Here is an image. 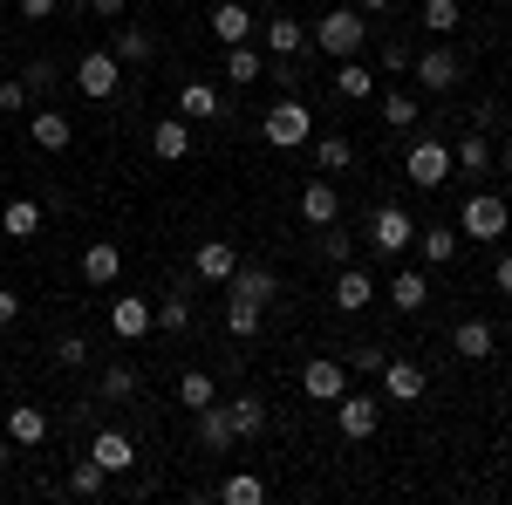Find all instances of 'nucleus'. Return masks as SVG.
<instances>
[{"mask_svg":"<svg viewBox=\"0 0 512 505\" xmlns=\"http://www.w3.org/2000/svg\"><path fill=\"white\" fill-rule=\"evenodd\" d=\"M308 41H315L321 55H335V62H342V55H355V48L369 41V14H362V7H328L315 28H308Z\"/></svg>","mask_w":512,"mask_h":505,"instance_id":"f257e3e1","label":"nucleus"},{"mask_svg":"<svg viewBox=\"0 0 512 505\" xmlns=\"http://www.w3.org/2000/svg\"><path fill=\"white\" fill-rule=\"evenodd\" d=\"M451 171H458V157H451V144H444V137H417V144L403 151V178H410L417 192H437Z\"/></svg>","mask_w":512,"mask_h":505,"instance_id":"f03ea898","label":"nucleus"},{"mask_svg":"<svg viewBox=\"0 0 512 505\" xmlns=\"http://www.w3.org/2000/svg\"><path fill=\"white\" fill-rule=\"evenodd\" d=\"M458 233L485 239V246H492V239H506L512 233V205L499 192H472V198H465V212H458Z\"/></svg>","mask_w":512,"mask_h":505,"instance_id":"7ed1b4c3","label":"nucleus"},{"mask_svg":"<svg viewBox=\"0 0 512 505\" xmlns=\"http://www.w3.org/2000/svg\"><path fill=\"white\" fill-rule=\"evenodd\" d=\"M260 137L274 144V151H308V137H315V117H308V103H274L267 110V123H260Z\"/></svg>","mask_w":512,"mask_h":505,"instance_id":"20e7f679","label":"nucleus"},{"mask_svg":"<svg viewBox=\"0 0 512 505\" xmlns=\"http://www.w3.org/2000/svg\"><path fill=\"white\" fill-rule=\"evenodd\" d=\"M117 82H123V62L110 55V48H89V55L76 62V89L89 96V103H110V96H117Z\"/></svg>","mask_w":512,"mask_h":505,"instance_id":"39448f33","label":"nucleus"},{"mask_svg":"<svg viewBox=\"0 0 512 505\" xmlns=\"http://www.w3.org/2000/svg\"><path fill=\"white\" fill-rule=\"evenodd\" d=\"M335 424H342V437H376V424H383V396H362V389H342L335 396Z\"/></svg>","mask_w":512,"mask_h":505,"instance_id":"423d86ee","label":"nucleus"},{"mask_svg":"<svg viewBox=\"0 0 512 505\" xmlns=\"http://www.w3.org/2000/svg\"><path fill=\"white\" fill-rule=\"evenodd\" d=\"M410 239H417V226H410V212H403V205H376V212H369V246H376L383 260H396Z\"/></svg>","mask_w":512,"mask_h":505,"instance_id":"0eeeda50","label":"nucleus"},{"mask_svg":"<svg viewBox=\"0 0 512 505\" xmlns=\"http://www.w3.org/2000/svg\"><path fill=\"white\" fill-rule=\"evenodd\" d=\"M410 76L424 82L431 96H444V89H458V76H465V62H458V48H444V41H437V48H424V55L410 62Z\"/></svg>","mask_w":512,"mask_h":505,"instance_id":"6e6552de","label":"nucleus"},{"mask_svg":"<svg viewBox=\"0 0 512 505\" xmlns=\"http://www.w3.org/2000/svg\"><path fill=\"white\" fill-rule=\"evenodd\" d=\"M151 328H158V314H151L144 294H117V301H110V335H117V342H144Z\"/></svg>","mask_w":512,"mask_h":505,"instance_id":"1a4fd4ad","label":"nucleus"},{"mask_svg":"<svg viewBox=\"0 0 512 505\" xmlns=\"http://www.w3.org/2000/svg\"><path fill=\"white\" fill-rule=\"evenodd\" d=\"M226 294H233V301H253V308H267V301L280 294V280H274V267H260V260H239L233 280H226Z\"/></svg>","mask_w":512,"mask_h":505,"instance_id":"9d476101","label":"nucleus"},{"mask_svg":"<svg viewBox=\"0 0 512 505\" xmlns=\"http://www.w3.org/2000/svg\"><path fill=\"white\" fill-rule=\"evenodd\" d=\"M301 389H308L315 403H335V396L349 389V362H342V355H315V362L301 369Z\"/></svg>","mask_w":512,"mask_h":505,"instance_id":"9b49d317","label":"nucleus"},{"mask_svg":"<svg viewBox=\"0 0 512 505\" xmlns=\"http://www.w3.org/2000/svg\"><path fill=\"white\" fill-rule=\"evenodd\" d=\"M328 294H335V308H342V314H362L369 301H376V273L349 260V267H335V287H328Z\"/></svg>","mask_w":512,"mask_h":505,"instance_id":"f8f14e48","label":"nucleus"},{"mask_svg":"<svg viewBox=\"0 0 512 505\" xmlns=\"http://www.w3.org/2000/svg\"><path fill=\"white\" fill-rule=\"evenodd\" d=\"M239 267V253H233V239H198V253H192V280H212V287H226Z\"/></svg>","mask_w":512,"mask_h":505,"instance_id":"ddd939ff","label":"nucleus"},{"mask_svg":"<svg viewBox=\"0 0 512 505\" xmlns=\"http://www.w3.org/2000/svg\"><path fill=\"white\" fill-rule=\"evenodd\" d=\"M260 48H267V62H294V55L308 48V21L274 14V21H267V35H260Z\"/></svg>","mask_w":512,"mask_h":505,"instance_id":"4468645a","label":"nucleus"},{"mask_svg":"<svg viewBox=\"0 0 512 505\" xmlns=\"http://www.w3.org/2000/svg\"><path fill=\"white\" fill-rule=\"evenodd\" d=\"M89 458L110 471V478H123V471L137 465V444H130V430H96L89 437Z\"/></svg>","mask_w":512,"mask_h":505,"instance_id":"2eb2a0df","label":"nucleus"},{"mask_svg":"<svg viewBox=\"0 0 512 505\" xmlns=\"http://www.w3.org/2000/svg\"><path fill=\"white\" fill-rule=\"evenodd\" d=\"M376 376H383V396H390V403H417V396H424V362H410V355L383 362Z\"/></svg>","mask_w":512,"mask_h":505,"instance_id":"dca6fc26","label":"nucleus"},{"mask_svg":"<svg viewBox=\"0 0 512 505\" xmlns=\"http://www.w3.org/2000/svg\"><path fill=\"white\" fill-rule=\"evenodd\" d=\"M301 219H308L315 233L342 219V192H335V178H315V185H301Z\"/></svg>","mask_w":512,"mask_h":505,"instance_id":"f3484780","label":"nucleus"},{"mask_svg":"<svg viewBox=\"0 0 512 505\" xmlns=\"http://www.w3.org/2000/svg\"><path fill=\"white\" fill-rule=\"evenodd\" d=\"M117 273H123V246L117 239H89V246H82V280H89V287H110Z\"/></svg>","mask_w":512,"mask_h":505,"instance_id":"a211bd4d","label":"nucleus"},{"mask_svg":"<svg viewBox=\"0 0 512 505\" xmlns=\"http://www.w3.org/2000/svg\"><path fill=\"white\" fill-rule=\"evenodd\" d=\"M451 349L465 355V362H492V349H499V335H492V321H478V314H465V321L451 328Z\"/></svg>","mask_w":512,"mask_h":505,"instance_id":"6ab92c4d","label":"nucleus"},{"mask_svg":"<svg viewBox=\"0 0 512 505\" xmlns=\"http://www.w3.org/2000/svg\"><path fill=\"white\" fill-rule=\"evenodd\" d=\"M212 41H219V48H239V41H253V7H239V0H219V7H212Z\"/></svg>","mask_w":512,"mask_h":505,"instance_id":"aec40b11","label":"nucleus"},{"mask_svg":"<svg viewBox=\"0 0 512 505\" xmlns=\"http://www.w3.org/2000/svg\"><path fill=\"white\" fill-rule=\"evenodd\" d=\"M151 157H158V164H185V157H192V123L164 117L158 130H151Z\"/></svg>","mask_w":512,"mask_h":505,"instance_id":"412c9836","label":"nucleus"},{"mask_svg":"<svg viewBox=\"0 0 512 505\" xmlns=\"http://www.w3.org/2000/svg\"><path fill=\"white\" fill-rule=\"evenodd\" d=\"M192 417H198V444H205V451H219V458H226V451L239 444V430H233V417H226V403H205V410H192Z\"/></svg>","mask_w":512,"mask_h":505,"instance_id":"4be33fe9","label":"nucleus"},{"mask_svg":"<svg viewBox=\"0 0 512 505\" xmlns=\"http://www.w3.org/2000/svg\"><path fill=\"white\" fill-rule=\"evenodd\" d=\"M424 301H431V273H424V267H403L390 280V308L396 314H424Z\"/></svg>","mask_w":512,"mask_h":505,"instance_id":"5701e85b","label":"nucleus"},{"mask_svg":"<svg viewBox=\"0 0 512 505\" xmlns=\"http://www.w3.org/2000/svg\"><path fill=\"white\" fill-rule=\"evenodd\" d=\"M308 151H315V164H321V178H342L355 164V144L342 137V130H321V137H308Z\"/></svg>","mask_w":512,"mask_h":505,"instance_id":"b1692460","label":"nucleus"},{"mask_svg":"<svg viewBox=\"0 0 512 505\" xmlns=\"http://www.w3.org/2000/svg\"><path fill=\"white\" fill-rule=\"evenodd\" d=\"M178 117L185 123H212V117H226V103H219L212 82H185V89H178Z\"/></svg>","mask_w":512,"mask_h":505,"instance_id":"393cba45","label":"nucleus"},{"mask_svg":"<svg viewBox=\"0 0 512 505\" xmlns=\"http://www.w3.org/2000/svg\"><path fill=\"white\" fill-rule=\"evenodd\" d=\"M0 233L7 239H35L41 233V198H7V205H0Z\"/></svg>","mask_w":512,"mask_h":505,"instance_id":"a878e982","label":"nucleus"},{"mask_svg":"<svg viewBox=\"0 0 512 505\" xmlns=\"http://www.w3.org/2000/svg\"><path fill=\"white\" fill-rule=\"evenodd\" d=\"M28 137H35L41 151H69V144H76V123L62 117V110H35V123H28Z\"/></svg>","mask_w":512,"mask_h":505,"instance_id":"bb28decb","label":"nucleus"},{"mask_svg":"<svg viewBox=\"0 0 512 505\" xmlns=\"http://www.w3.org/2000/svg\"><path fill=\"white\" fill-rule=\"evenodd\" d=\"M151 314H158L164 335H185V328H192V280H178V287H171V294H164Z\"/></svg>","mask_w":512,"mask_h":505,"instance_id":"cd10ccee","label":"nucleus"},{"mask_svg":"<svg viewBox=\"0 0 512 505\" xmlns=\"http://www.w3.org/2000/svg\"><path fill=\"white\" fill-rule=\"evenodd\" d=\"M267 76V48H253V41H239V48H226V82L233 89H246V82Z\"/></svg>","mask_w":512,"mask_h":505,"instance_id":"c85d7f7f","label":"nucleus"},{"mask_svg":"<svg viewBox=\"0 0 512 505\" xmlns=\"http://www.w3.org/2000/svg\"><path fill=\"white\" fill-rule=\"evenodd\" d=\"M335 89H342L349 103H369V96H376V69L355 62V55H342V62H335Z\"/></svg>","mask_w":512,"mask_h":505,"instance_id":"c756f323","label":"nucleus"},{"mask_svg":"<svg viewBox=\"0 0 512 505\" xmlns=\"http://www.w3.org/2000/svg\"><path fill=\"white\" fill-rule=\"evenodd\" d=\"M458 246H465V233H451V226H424V233H417L424 267H451V260H458Z\"/></svg>","mask_w":512,"mask_h":505,"instance_id":"7c9ffc66","label":"nucleus"},{"mask_svg":"<svg viewBox=\"0 0 512 505\" xmlns=\"http://www.w3.org/2000/svg\"><path fill=\"white\" fill-rule=\"evenodd\" d=\"M226 417H233V430H239V437H260L274 410H267V396H253V389H246V396H233V403H226Z\"/></svg>","mask_w":512,"mask_h":505,"instance_id":"2f4dec72","label":"nucleus"},{"mask_svg":"<svg viewBox=\"0 0 512 505\" xmlns=\"http://www.w3.org/2000/svg\"><path fill=\"white\" fill-rule=\"evenodd\" d=\"M7 437H14L21 451H35L41 437H48V417H41L35 403H14V410H7Z\"/></svg>","mask_w":512,"mask_h":505,"instance_id":"473e14b6","label":"nucleus"},{"mask_svg":"<svg viewBox=\"0 0 512 505\" xmlns=\"http://www.w3.org/2000/svg\"><path fill=\"white\" fill-rule=\"evenodd\" d=\"M451 157H458V171H465V178H485V171H492V144H485L478 130H465V137L451 144Z\"/></svg>","mask_w":512,"mask_h":505,"instance_id":"72a5a7b5","label":"nucleus"},{"mask_svg":"<svg viewBox=\"0 0 512 505\" xmlns=\"http://www.w3.org/2000/svg\"><path fill=\"white\" fill-rule=\"evenodd\" d=\"M96 396H103V403H130V396H137V369H130V362H110V369L96 376Z\"/></svg>","mask_w":512,"mask_h":505,"instance_id":"f704fd0d","label":"nucleus"},{"mask_svg":"<svg viewBox=\"0 0 512 505\" xmlns=\"http://www.w3.org/2000/svg\"><path fill=\"white\" fill-rule=\"evenodd\" d=\"M417 21L444 41V35H458V28H465V7H458V0H424V14H417Z\"/></svg>","mask_w":512,"mask_h":505,"instance_id":"c9c22d12","label":"nucleus"},{"mask_svg":"<svg viewBox=\"0 0 512 505\" xmlns=\"http://www.w3.org/2000/svg\"><path fill=\"white\" fill-rule=\"evenodd\" d=\"M110 492V471L96 465V458H82L76 471H69V499H103Z\"/></svg>","mask_w":512,"mask_h":505,"instance_id":"e433bc0d","label":"nucleus"},{"mask_svg":"<svg viewBox=\"0 0 512 505\" xmlns=\"http://www.w3.org/2000/svg\"><path fill=\"white\" fill-rule=\"evenodd\" d=\"M178 403H185V410H205V403H219V383H212L205 369H185V376H178Z\"/></svg>","mask_w":512,"mask_h":505,"instance_id":"4c0bfd02","label":"nucleus"},{"mask_svg":"<svg viewBox=\"0 0 512 505\" xmlns=\"http://www.w3.org/2000/svg\"><path fill=\"white\" fill-rule=\"evenodd\" d=\"M158 55V35L151 28H123L117 35V62H151Z\"/></svg>","mask_w":512,"mask_h":505,"instance_id":"58836bf2","label":"nucleus"},{"mask_svg":"<svg viewBox=\"0 0 512 505\" xmlns=\"http://www.w3.org/2000/svg\"><path fill=\"white\" fill-rule=\"evenodd\" d=\"M219 499H226V505H260V499H267V485H260L253 471H233V478L219 485Z\"/></svg>","mask_w":512,"mask_h":505,"instance_id":"ea45409f","label":"nucleus"},{"mask_svg":"<svg viewBox=\"0 0 512 505\" xmlns=\"http://www.w3.org/2000/svg\"><path fill=\"white\" fill-rule=\"evenodd\" d=\"M260 314H267V308H253V301H233V294H226V328H233L239 342L260 335Z\"/></svg>","mask_w":512,"mask_h":505,"instance_id":"a19ab883","label":"nucleus"},{"mask_svg":"<svg viewBox=\"0 0 512 505\" xmlns=\"http://www.w3.org/2000/svg\"><path fill=\"white\" fill-rule=\"evenodd\" d=\"M383 123H390V130H410V123H417V96H403V89H383Z\"/></svg>","mask_w":512,"mask_h":505,"instance_id":"79ce46f5","label":"nucleus"},{"mask_svg":"<svg viewBox=\"0 0 512 505\" xmlns=\"http://www.w3.org/2000/svg\"><path fill=\"white\" fill-rule=\"evenodd\" d=\"M321 253H328L335 267H349V260H355V239L342 233V226H321Z\"/></svg>","mask_w":512,"mask_h":505,"instance_id":"37998d69","label":"nucleus"},{"mask_svg":"<svg viewBox=\"0 0 512 505\" xmlns=\"http://www.w3.org/2000/svg\"><path fill=\"white\" fill-rule=\"evenodd\" d=\"M21 82H28V96H48V89H55V62H28Z\"/></svg>","mask_w":512,"mask_h":505,"instance_id":"c03bdc74","label":"nucleus"},{"mask_svg":"<svg viewBox=\"0 0 512 505\" xmlns=\"http://www.w3.org/2000/svg\"><path fill=\"white\" fill-rule=\"evenodd\" d=\"M55 362H62V369H82V362H89V342H82V335H62V342H55Z\"/></svg>","mask_w":512,"mask_h":505,"instance_id":"a18cd8bd","label":"nucleus"},{"mask_svg":"<svg viewBox=\"0 0 512 505\" xmlns=\"http://www.w3.org/2000/svg\"><path fill=\"white\" fill-rule=\"evenodd\" d=\"M14 110H28V82H0V117H14Z\"/></svg>","mask_w":512,"mask_h":505,"instance_id":"49530a36","label":"nucleus"},{"mask_svg":"<svg viewBox=\"0 0 512 505\" xmlns=\"http://www.w3.org/2000/svg\"><path fill=\"white\" fill-rule=\"evenodd\" d=\"M410 62H417V55H410V41H383V69H390V76H403Z\"/></svg>","mask_w":512,"mask_h":505,"instance_id":"de8ad7c7","label":"nucleus"},{"mask_svg":"<svg viewBox=\"0 0 512 505\" xmlns=\"http://www.w3.org/2000/svg\"><path fill=\"white\" fill-rule=\"evenodd\" d=\"M383 362H390V355L376 349V342H369V349H355V355H349V369H362V376H376V369H383Z\"/></svg>","mask_w":512,"mask_h":505,"instance_id":"09e8293b","label":"nucleus"},{"mask_svg":"<svg viewBox=\"0 0 512 505\" xmlns=\"http://www.w3.org/2000/svg\"><path fill=\"white\" fill-rule=\"evenodd\" d=\"M21 7V21H55V0H14Z\"/></svg>","mask_w":512,"mask_h":505,"instance_id":"8fccbe9b","label":"nucleus"},{"mask_svg":"<svg viewBox=\"0 0 512 505\" xmlns=\"http://www.w3.org/2000/svg\"><path fill=\"white\" fill-rule=\"evenodd\" d=\"M14 321H21V294H7V287H0V328H14Z\"/></svg>","mask_w":512,"mask_h":505,"instance_id":"3c124183","label":"nucleus"},{"mask_svg":"<svg viewBox=\"0 0 512 505\" xmlns=\"http://www.w3.org/2000/svg\"><path fill=\"white\" fill-rule=\"evenodd\" d=\"M492 287H499V294H512V253H499V267H492Z\"/></svg>","mask_w":512,"mask_h":505,"instance_id":"603ef678","label":"nucleus"},{"mask_svg":"<svg viewBox=\"0 0 512 505\" xmlns=\"http://www.w3.org/2000/svg\"><path fill=\"white\" fill-rule=\"evenodd\" d=\"M89 7H96L103 21H123V14H130V0H89Z\"/></svg>","mask_w":512,"mask_h":505,"instance_id":"864d4df0","label":"nucleus"},{"mask_svg":"<svg viewBox=\"0 0 512 505\" xmlns=\"http://www.w3.org/2000/svg\"><path fill=\"white\" fill-rule=\"evenodd\" d=\"M355 7H362V14H390L396 0H355Z\"/></svg>","mask_w":512,"mask_h":505,"instance_id":"5fc2aeb1","label":"nucleus"},{"mask_svg":"<svg viewBox=\"0 0 512 505\" xmlns=\"http://www.w3.org/2000/svg\"><path fill=\"white\" fill-rule=\"evenodd\" d=\"M7 458H14V437H0V471H7Z\"/></svg>","mask_w":512,"mask_h":505,"instance_id":"6e6d98bb","label":"nucleus"},{"mask_svg":"<svg viewBox=\"0 0 512 505\" xmlns=\"http://www.w3.org/2000/svg\"><path fill=\"white\" fill-rule=\"evenodd\" d=\"M499 164H506V171H512V130H506V151H499Z\"/></svg>","mask_w":512,"mask_h":505,"instance_id":"4d7b16f0","label":"nucleus"}]
</instances>
